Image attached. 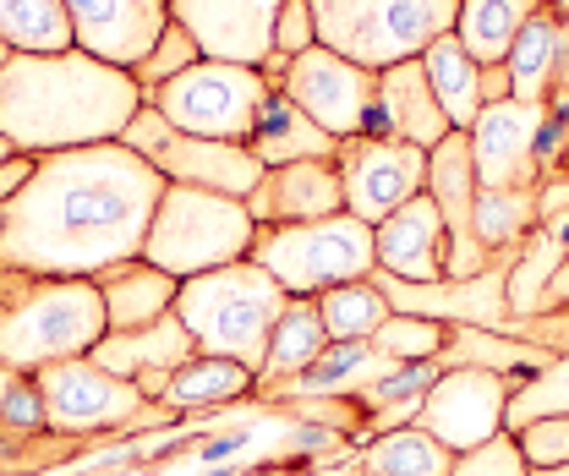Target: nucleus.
<instances>
[{
    "mask_svg": "<svg viewBox=\"0 0 569 476\" xmlns=\"http://www.w3.org/2000/svg\"><path fill=\"white\" fill-rule=\"evenodd\" d=\"M542 416H569V356H553L542 373L515 384V395L503 406V433H520Z\"/></svg>",
    "mask_w": 569,
    "mask_h": 476,
    "instance_id": "34",
    "label": "nucleus"
},
{
    "mask_svg": "<svg viewBox=\"0 0 569 476\" xmlns=\"http://www.w3.org/2000/svg\"><path fill=\"white\" fill-rule=\"evenodd\" d=\"M301 476H361L351 466V460H323V466H312V472H301Z\"/></svg>",
    "mask_w": 569,
    "mask_h": 476,
    "instance_id": "42",
    "label": "nucleus"
},
{
    "mask_svg": "<svg viewBox=\"0 0 569 476\" xmlns=\"http://www.w3.org/2000/svg\"><path fill=\"white\" fill-rule=\"evenodd\" d=\"M537 225H542L537 187H477V241L493 258L520 252Z\"/></svg>",
    "mask_w": 569,
    "mask_h": 476,
    "instance_id": "30",
    "label": "nucleus"
},
{
    "mask_svg": "<svg viewBox=\"0 0 569 476\" xmlns=\"http://www.w3.org/2000/svg\"><path fill=\"white\" fill-rule=\"evenodd\" d=\"M449 345V324L411 318V313H389V324L372 335V350H383L389 361H438Z\"/></svg>",
    "mask_w": 569,
    "mask_h": 476,
    "instance_id": "35",
    "label": "nucleus"
},
{
    "mask_svg": "<svg viewBox=\"0 0 569 476\" xmlns=\"http://www.w3.org/2000/svg\"><path fill=\"white\" fill-rule=\"evenodd\" d=\"M252 241H258V225L241 198L164 187L153 225H148V241H142V264L164 269L170 279H198V274L252 258Z\"/></svg>",
    "mask_w": 569,
    "mask_h": 476,
    "instance_id": "6",
    "label": "nucleus"
},
{
    "mask_svg": "<svg viewBox=\"0 0 569 476\" xmlns=\"http://www.w3.org/2000/svg\"><path fill=\"white\" fill-rule=\"evenodd\" d=\"M164 176L127 142L44 153L0 214V269L22 279H99L142 258Z\"/></svg>",
    "mask_w": 569,
    "mask_h": 476,
    "instance_id": "1",
    "label": "nucleus"
},
{
    "mask_svg": "<svg viewBox=\"0 0 569 476\" xmlns=\"http://www.w3.org/2000/svg\"><path fill=\"white\" fill-rule=\"evenodd\" d=\"M515 384L493 373V367H443L438 384L427 389L422 410H417V427L432 433L449 455H471L482 444H493L503 433V406H509Z\"/></svg>",
    "mask_w": 569,
    "mask_h": 476,
    "instance_id": "12",
    "label": "nucleus"
},
{
    "mask_svg": "<svg viewBox=\"0 0 569 476\" xmlns=\"http://www.w3.org/2000/svg\"><path fill=\"white\" fill-rule=\"evenodd\" d=\"M422 71H427V82H432V99H438L443 121L455 132H471V121L482 116L488 99H482V67L460 50V39L455 33L432 39L422 50Z\"/></svg>",
    "mask_w": 569,
    "mask_h": 476,
    "instance_id": "27",
    "label": "nucleus"
},
{
    "mask_svg": "<svg viewBox=\"0 0 569 476\" xmlns=\"http://www.w3.org/2000/svg\"><path fill=\"white\" fill-rule=\"evenodd\" d=\"M372 252H378V274L389 279H411V285L449 279V230L438 204L417 192L406 208H395L383 225H372Z\"/></svg>",
    "mask_w": 569,
    "mask_h": 476,
    "instance_id": "17",
    "label": "nucleus"
},
{
    "mask_svg": "<svg viewBox=\"0 0 569 476\" xmlns=\"http://www.w3.org/2000/svg\"><path fill=\"white\" fill-rule=\"evenodd\" d=\"M503 71H509V99H526V105H553L559 82L569 77V28L553 6H542L520 39L509 44L503 56Z\"/></svg>",
    "mask_w": 569,
    "mask_h": 476,
    "instance_id": "20",
    "label": "nucleus"
},
{
    "mask_svg": "<svg viewBox=\"0 0 569 476\" xmlns=\"http://www.w3.org/2000/svg\"><path fill=\"white\" fill-rule=\"evenodd\" d=\"M0 214H6V208H0Z\"/></svg>",
    "mask_w": 569,
    "mask_h": 476,
    "instance_id": "49",
    "label": "nucleus"
},
{
    "mask_svg": "<svg viewBox=\"0 0 569 476\" xmlns=\"http://www.w3.org/2000/svg\"><path fill=\"white\" fill-rule=\"evenodd\" d=\"M247 148H252V159H258L263 170H280V165H296V159H340V142L323 132V127H312V121L284 99V88H269Z\"/></svg>",
    "mask_w": 569,
    "mask_h": 476,
    "instance_id": "24",
    "label": "nucleus"
},
{
    "mask_svg": "<svg viewBox=\"0 0 569 476\" xmlns=\"http://www.w3.org/2000/svg\"><path fill=\"white\" fill-rule=\"evenodd\" d=\"M6 61H11V50H6V44H0V67H6Z\"/></svg>",
    "mask_w": 569,
    "mask_h": 476,
    "instance_id": "47",
    "label": "nucleus"
},
{
    "mask_svg": "<svg viewBox=\"0 0 569 476\" xmlns=\"http://www.w3.org/2000/svg\"><path fill=\"white\" fill-rule=\"evenodd\" d=\"M39 378V395H44V416H50V433L56 438H93V433H127V427H159V422H176V410L159 406V400H142V389L132 378H116L104 373L99 361L77 356V361H56Z\"/></svg>",
    "mask_w": 569,
    "mask_h": 476,
    "instance_id": "9",
    "label": "nucleus"
},
{
    "mask_svg": "<svg viewBox=\"0 0 569 476\" xmlns=\"http://www.w3.org/2000/svg\"><path fill=\"white\" fill-rule=\"evenodd\" d=\"M565 258L569 252L542 225L526 236V247L509 258V318H531V313L548 307V285H553V274H559Z\"/></svg>",
    "mask_w": 569,
    "mask_h": 476,
    "instance_id": "33",
    "label": "nucleus"
},
{
    "mask_svg": "<svg viewBox=\"0 0 569 476\" xmlns=\"http://www.w3.org/2000/svg\"><path fill=\"white\" fill-rule=\"evenodd\" d=\"M258 395V373L241 367V361H224V356H192L170 373L164 384V400L176 416H192V410H219V406H236V400H252Z\"/></svg>",
    "mask_w": 569,
    "mask_h": 476,
    "instance_id": "25",
    "label": "nucleus"
},
{
    "mask_svg": "<svg viewBox=\"0 0 569 476\" xmlns=\"http://www.w3.org/2000/svg\"><path fill=\"white\" fill-rule=\"evenodd\" d=\"M71 22V50L104 67L138 71L142 56L170 28V0H61Z\"/></svg>",
    "mask_w": 569,
    "mask_h": 476,
    "instance_id": "15",
    "label": "nucleus"
},
{
    "mask_svg": "<svg viewBox=\"0 0 569 476\" xmlns=\"http://www.w3.org/2000/svg\"><path fill=\"white\" fill-rule=\"evenodd\" d=\"M455 476H531V466L520 460V444H515L509 433H498L493 444L460 455V460H455Z\"/></svg>",
    "mask_w": 569,
    "mask_h": 476,
    "instance_id": "39",
    "label": "nucleus"
},
{
    "mask_svg": "<svg viewBox=\"0 0 569 476\" xmlns=\"http://www.w3.org/2000/svg\"><path fill=\"white\" fill-rule=\"evenodd\" d=\"M318 44V22H312V6L307 0H284L280 22H274V56L280 61H296L301 50Z\"/></svg>",
    "mask_w": 569,
    "mask_h": 476,
    "instance_id": "40",
    "label": "nucleus"
},
{
    "mask_svg": "<svg viewBox=\"0 0 569 476\" xmlns=\"http://www.w3.org/2000/svg\"><path fill=\"white\" fill-rule=\"evenodd\" d=\"M531 476H569V466H553V472H531Z\"/></svg>",
    "mask_w": 569,
    "mask_h": 476,
    "instance_id": "46",
    "label": "nucleus"
},
{
    "mask_svg": "<svg viewBox=\"0 0 569 476\" xmlns=\"http://www.w3.org/2000/svg\"><path fill=\"white\" fill-rule=\"evenodd\" d=\"M33 165H39V159H28V153H11V159L0 165V208H6L11 198H17V192H22V187H28Z\"/></svg>",
    "mask_w": 569,
    "mask_h": 476,
    "instance_id": "41",
    "label": "nucleus"
},
{
    "mask_svg": "<svg viewBox=\"0 0 569 476\" xmlns=\"http://www.w3.org/2000/svg\"><path fill=\"white\" fill-rule=\"evenodd\" d=\"M11 153H17V148H11V142H6V137H0V165H6V159H11Z\"/></svg>",
    "mask_w": 569,
    "mask_h": 476,
    "instance_id": "45",
    "label": "nucleus"
},
{
    "mask_svg": "<svg viewBox=\"0 0 569 476\" xmlns=\"http://www.w3.org/2000/svg\"><path fill=\"white\" fill-rule=\"evenodd\" d=\"M274 88H284V99H290L312 127H323L335 142H351V137L367 132V110H372V99H378V71L356 67L346 56L312 44V50H301L296 61H284V77Z\"/></svg>",
    "mask_w": 569,
    "mask_h": 476,
    "instance_id": "11",
    "label": "nucleus"
},
{
    "mask_svg": "<svg viewBox=\"0 0 569 476\" xmlns=\"http://www.w3.org/2000/svg\"><path fill=\"white\" fill-rule=\"evenodd\" d=\"M11 384H17V373H11V367L0 361V400H6V389H11Z\"/></svg>",
    "mask_w": 569,
    "mask_h": 476,
    "instance_id": "44",
    "label": "nucleus"
},
{
    "mask_svg": "<svg viewBox=\"0 0 569 476\" xmlns=\"http://www.w3.org/2000/svg\"><path fill=\"white\" fill-rule=\"evenodd\" d=\"M110 335L93 279H33L17 301L0 307V361L11 373H44L77 361Z\"/></svg>",
    "mask_w": 569,
    "mask_h": 476,
    "instance_id": "4",
    "label": "nucleus"
},
{
    "mask_svg": "<svg viewBox=\"0 0 569 476\" xmlns=\"http://www.w3.org/2000/svg\"><path fill=\"white\" fill-rule=\"evenodd\" d=\"M559 17H565V28H569V6H565V11H559Z\"/></svg>",
    "mask_w": 569,
    "mask_h": 476,
    "instance_id": "48",
    "label": "nucleus"
},
{
    "mask_svg": "<svg viewBox=\"0 0 569 476\" xmlns=\"http://www.w3.org/2000/svg\"><path fill=\"white\" fill-rule=\"evenodd\" d=\"M323 318H318V301L312 296H290L280 313V324H274V335H269V356H263V373H258V395L269 400L280 384H290L296 373H307L318 356H323Z\"/></svg>",
    "mask_w": 569,
    "mask_h": 476,
    "instance_id": "26",
    "label": "nucleus"
},
{
    "mask_svg": "<svg viewBox=\"0 0 569 476\" xmlns=\"http://www.w3.org/2000/svg\"><path fill=\"white\" fill-rule=\"evenodd\" d=\"M542 121H548V105H526V99L482 105V116L466 132L471 159H477V181L482 187H542V170H537Z\"/></svg>",
    "mask_w": 569,
    "mask_h": 476,
    "instance_id": "16",
    "label": "nucleus"
},
{
    "mask_svg": "<svg viewBox=\"0 0 569 476\" xmlns=\"http://www.w3.org/2000/svg\"><path fill=\"white\" fill-rule=\"evenodd\" d=\"M198 356V345L187 335V324L176 318V313H164L159 324H148V329H127V335H104V340L88 350V361H99L104 373H116V378H132L138 384L142 373H176L181 361H192Z\"/></svg>",
    "mask_w": 569,
    "mask_h": 476,
    "instance_id": "23",
    "label": "nucleus"
},
{
    "mask_svg": "<svg viewBox=\"0 0 569 476\" xmlns=\"http://www.w3.org/2000/svg\"><path fill=\"white\" fill-rule=\"evenodd\" d=\"M0 44L11 56L71 50V22L61 0H0Z\"/></svg>",
    "mask_w": 569,
    "mask_h": 476,
    "instance_id": "31",
    "label": "nucleus"
},
{
    "mask_svg": "<svg viewBox=\"0 0 569 476\" xmlns=\"http://www.w3.org/2000/svg\"><path fill=\"white\" fill-rule=\"evenodd\" d=\"M252 264L280 285L284 296H323L335 285L372 279V225L356 214H329L307 225H263L252 241Z\"/></svg>",
    "mask_w": 569,
    "mask_h": 476,
    "instance_id": "7",
    "label": "nucleus"
},
{
    "mask_svg": "<svg viewBox=\"0 0 569 476\" xmlns=\"http://www.w3.org/2000/svg\"><path fill=\"white\" fill-rule=\"evenodd\" d=\"M389 367L395 361L383 350H372V340H329L323 356L307 373H296L290 384H280L269 400H280V406H296V400H361Z\"/></svg>",
    "mask_w": 569,
    "mask_h": 476,
    "instance_id": "21",
    "label": "nucleus"
},
{
    "mask_svg": "<svg viewBox=\"0 0 569 476\" xmlns=\"http://www.w3.org/2000/svg\"><path fill=\"white\" fill-rule=\"evenodd\" d=\"M138 110L142 88L132 71L104 67L82 50L11 56L0 67V137L28 159L121 142Z\"/></svg>",
    "mask_w": 569,
    "mask_h": 476,
    "instance_id": "2",
    "label": "nucleus"
},
{
    "mask_svg": "<svg viewBox=\"0 0 569 476\" xmlns=\"http://www.w3.org/2000/svg\"><path fill=\"white\" fill-rule=\"evenodd\" d=\"M548 0H460L455 17V39L477 67H503L509 44L520 39V28L542 11Z\"/></svg>",
    "mask_w": 569,
    "mask_h": 476,
    "instance_id": "29",
    "label": "nucleus"
},
{
    "mask_svg": "<svg viewBox=\"0 0 569 476\" xmlns=\"http://www.w3.org/2000/svg\"><path fill=\"white\" fill-rule=\"evenodd\" d=\"M318 301V318H323V335L329 340H372L383 324H389V296L372 285V279H351V285H335Z\"/></svg>",
    "mask_w": 569,
    "mask_h": 476,
    "instance_id": "32",
    "label": "nucleus"
},
{
    "mask_svg": "<svg viewBox=\"0 0 569 476\" xmlns=\"http://www.w3.org/2000/svg\"><path fill=\"white\" fill-rule=\"evenodd\" d=\"M269 77L252 67H230V61H198V67L176 71L159 88H142V105H153L176 132L213 137V142H247L258 127V110L269 99Z\"/></svg>",
    "mask_w": 569,
    "mask_h": 476,
    "instance_id": "8",
    "label": "nucleus"
},
{
    "mask_svg": "<svg viewBox=\"0 0 569 476\" xmlns=\"http://www.w3.org/2000/svg\"><path fill=\"white\" fill-rule=\"evenodd\" d=\"M284 0H170V22L187 28L203 61L263 71L274 61V22Z\"/></svg>",
    "mask_w": 569,
    "mask_h": 476,
    "instance_id": "14",
    "label": "nucleus"
},
{
    "mask_svg": "<svg viewBox=\"0 0 569 476\" xmlns=\"http://www.w3.org/2000/svg\"><path fill=\"white\" fill-rule=\"evenodd\" d=\"M121 142L142 153L170 187H198V192H219V198H252L263 181V165L252 159L247 142H213V137H187L176 132L153 105H142L127 121Z\"/></svg>",
    "mask_w": 569,
    "mask_h": 476,
    "instance_id": "10",
    "label": "nucleus"
},
{
    "mask_svg": "<svg viewBox=\"0 0 569 476\" xmlns=\"http://www.w3.org/2000/svg\"><path fill=\"white\" fill-rule=\"evenodd\" d=\"M252 225H307V219H329L346 214V181H340V159H296L280 170H263L258 192L247 198Z\"/></svg>",
    "mask_w": 569,
    "mask_h": 476,
    "instance_id": "18",
    "label": "nucleus"
},
{
    "mask_svg": "<svg viewBox=\"0 0 569 476\" xmlns=\"http://www.w3.org/2000/svg\"><path fill=\"white\" fill-rule=\"evenodd\" d=\"M455 460H460V455H449L417 422L356 444V455H351V466L361 476H455Z\"/></svg>",
    "mask_w": 569,
    "mask_h": 476,
    "instance_id": "28",
    "label": "nucleus"
},
{
    "mask_svg": "<svg viewBox=\"0 0 569 476\" xmlns=\"http://www.w3.org/2000/svg\"><path fill=\"white\" fill-rule=\"evenodd\" d=\"M318 44L367 71L422 61L432 39L455 33L460 0H307Z\"/></svg>",
    "mask_w": 569,
    "mask_h": 476,
    "instance_id": "5",
    "label": "nucleus"
},
{
    "mask_svg": "<svg viewBox=\"0 0 569 476\" xmlns=\"http://www.w3.org/2000/svg\"><path fill=\"white\" fill-rule=\"evenodd\" d=\"M340 181H346V214H356L361 225H383L395 208L427 192V148L361 132L340 142Z\"/></svg>",
    "mask_w": 569,
    "mask_h": 476,
    "instance_id": "13",
    "label": "nucleus"
},
{
    "mask_svg": "<svg viewBox=\"0 0 569 476\" xmlns=\"http://www.w3.org/2000/svg\"><path fill=\"white\" fill-rule=\"evenodd\" d=\"M280 285L258 269L252 258L230 264V269L198 274V279H181L176 290V318L187 324L192 345L203 356H224V361H241L252 373H263V356H269V335L284 313Z\"/></svg>",
    "mask_w": 569,
    "mask_h": 476,
    "instance_id": "3",
    "label": "nucleus"
},
{
    "mask_svg": "<svg viewBox=\"0 0 569 476\" xmlns=\"http://www.w3.org/2000/svg\"><path fill=\"white\" fill-rule=\"evenodd\" d=\"M198 61H203V56H198V44L187 39V28H176V22H170V28L159 33V44L142 56V67L132 71V82H138V88H159V82H170L176 71L198 67Z\"/></svg>",
    "mask_w": 569,
    "mask_h": 476,
    "instance_id": "37",
    "label": "nucleus"
},
{
    "mask_svg": "<svg viewBox=\"0 0 569 476\" xmlns=\"http://www.w3.org/2000/svg\"><path fill=\"white\" fill-rule=\"evenodd\" d=\"M455 132L432 99V82H427L422 61H400V67L378 71V99L367 110V137H400V142H417V148H438L443 137Z\"/></svg>",
    "mask_w": 569,
    "mask_h": 476,
    "instance_id": "19",
    "label": "nucleus"
},
{
    "mask_svg": "<svg viewBox=\"0 0 569 476\" xmlns=\"http://www.w3.org/2000/svg\"><path fill=\"white\" fill-rule=\"evenodd\" d=\"M28 444H33V438H11V433H0V460H17Z\"/></svg>",
    "mask_w": 569,
    "mask_h": 476,
    "instance_id": "43",
    "label": "nucleus"
},
{
    "mask_svg": "<svg viewBox=\"0 0 569 476\" xmlns=\"http://www.w3.org/2000/svg\"><path fill=\"white\" fill-rule=\"evenodd\" d=\"M93 285H99L110 335L159 324L164 313H176V290H181V279H170L164 269H153V264H142V258H127V264L104 269Z\"/></svg>",
    "mask_w": 569,
    "mask_h": 476,
    "instance_id": "22",
    "label": "nucleus"
},
{
    "mask_svg": "<svg viewBox=\"0 0 569 476\" xmlns=\"http://www.w3.org/2000/svg\"><path fill=\"white\" fill-rule=\"evenodd\" d=\"M0 433H11V438H56L33 373H17V384L6 389V400H0Z\"/></svg>",
    "mask_w": 569,
    "mask_h": 476,
    "instance_id": "36",
    "label": "nucleus"
},
{
    "mask_svg": "<svg viewBox=\"0 0 569 476\" xmlns=\"http://www.w3.org/2000/svg\"><path fill=\"white\" fill-rule=\"evenodd\" d=\"M520 444V460L531 472H553V466H569V416H542L520 433H509Z\"/></svg>",
    "mask_w": 569,
    "mask_h": 476,
    "instance_id": "38",
    "label": "nucleus"
}]
</instances>
